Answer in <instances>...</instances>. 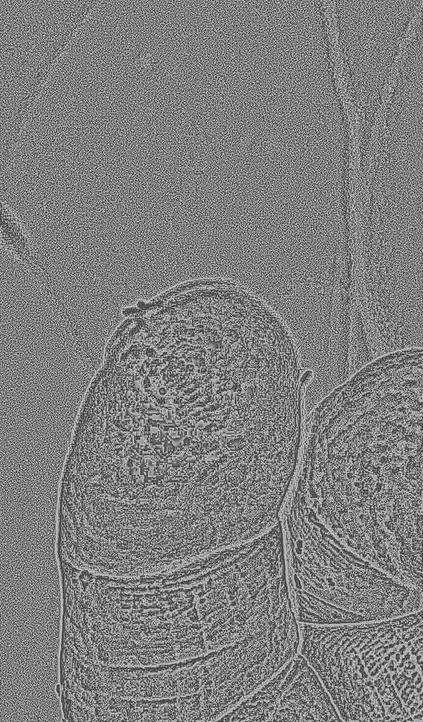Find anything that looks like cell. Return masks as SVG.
I'll use <instances>...</instances> for the list:
<instances>
[{
    "label": "cell",
    "mask_w": 423,
    "mask_h": 722,
    "mask_svg": "<svg viewBox=\"0 0 423 722\" xmlns=\"http://www.w3.org/2000/svg\"><path fill=\"white\" fill-rule=\"evenodd\" d=\"M298 626L299 653L342 721H422V610L380 621Z\"/></svg>",
    "instance_id": "obj_1"
},
{
    "label": "cell",
    "mask_w": 423,
    "mask_h": 722,
    "mask_svg": "<svg viewBox=\"0 0 423 722\" xmlns=\"http://www.w3.org/2000/svg\"><path fill=\"white\" fill-rule=\"evenodd\" d=\"M256 694L262 721H342L317 674L300 653Z\"/></svg>",
    "instance_id": "obj_2"
},
{
    "label": "cell",
    "mask_w": 423,
    "mask_h": 722,
    "mask_svg": "<svg viewBox=\"0 0 423 722\" xmlns=\"http://www.w3.org/2000/svg\"><path fill=\"white\" fill-rule=\"evenodd\" d=\"M0 241L1 248L25 265L32 267L35 254L30 235L16 212L1 201Z\"/></svg>",
    "instance_id": "obj_3"
}]
</instances>
